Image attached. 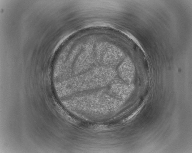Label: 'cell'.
I'll list each match as a JSON object with an SVG mask.
<instances>
[{
	"label": "cell",
	"mask_w": 192,
	"mask_h": 153,
	"mask_svg": "<svg viewBox=\"0 0 192 153\" xmlns=\"http://www.w3.org/2000/svg\"><path fill=\"white\" fill-rule=\"evenodd\" d=\"M98 51L99 59L102 62L110 66H115L122 60L124 53L120 48L113 45H106Z\"/></svg>",
	"instance_id": "6da1fadb"
},
{
	"label": "cell",
	"mask_w": 192,
	"mask_h": 153,
	"mask_svg": "<svg viewBox=\"0 0 192 153\" xmlns=\"http://www.w3.org/2000/svg\"><path fill=\"white\" fill-rule=\"evenodd\" d=\"M135 73L134 65L130 59L127 57L124 59L118 69V73L123 81L130 83L134 80Z\"/></svg>",
	"instance_id": "7a4b0ae2"
},
{
	"label": "cell",
	"mask_w": 192,
	"mask_h": 153,
	"mask_svg": "<svg viewBox=\"0 0 192 153\" xmlns=\"http://www.w3.org/2000/svg\"><path fill=\"white\" fill-rule=\"evenodd\" d=\"M122 80H115L112 88L113 92L119 96L124 97L129 92L132 86L124 83Z\"/></svg>",
	"instance_id": "3957f363"
}]
</instances>
